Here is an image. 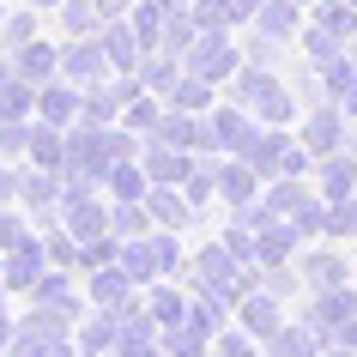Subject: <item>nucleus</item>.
Returning <instances> with one entry per match:
<instances>
[{"label": "nucleus", "mask_w": 357, "mask_h": 357, "mask_svg": "<svg viewBox=\"0 0 357 357\" xmlns=\"http://www.w3.org/2000/svg\"><path fill=\"white\" fill-rule=\"evenodd\" d=\"M230 103H243L261 128H279V121H291V91H284L279 79L266 73V67H236V79H230Z\"/></svg>", "instance_id": "obj_1"}, {"label": "nucleus", "mask_w": 357, "mask_h": 357, "mask_svg": "<svg viewBox=\"0 0 357 357\" xmlns=\"http://www.w3.org/2000/svg\"><path fill=\"white\" fill-rule=\"evenodd\" d=\"M243 158L255 164L261 182H279V176H303V169H309V146L284 139L279 128H261V133H255V146H248Z\"/></svg>", "instance_id": "obj_2"}, {"label": "nucleus", "mask_w": 357, "mask_h": 357, "mask_svg": "<svg viewBox=\"0 0 357 357\" xmlns=\"http://www.w3.org/2000/svg\"><path fill=\"white\" fill-rule=\"evenodd\" d=\"M182 67H188L194 79H206V85H225V79H236L243 55L230 49V37H225V31H200V37L188 43V55H182Z\"/></svg>", "instance_id": "obj_3"}, {"label": "nucleus", "mask_w": 357, "mask_h": 357, "mask_svg": "<svg viewBox=\"0 0 357 357\" xmlns=\"http://www.w3.org/2000/svg\"><path fill=\"white\" fill-rule=\"evenodd\" d=\"M61 79H73L79 91H85V85L115 79L109 55H103V37H73V43H67V49H61Z\"/></svg>", "instance_id": "obj_4"}, {"label": "nucleus", "mask_w": 357, "mask_h": 357, "mask_svg": "<svg viewBox=\"0 0 357 357\" xmlns=\"http://www.w3.org/2000/svg\"><path fill=\"white\" fill-rule=\"evenodd\" d=\"M85 297H91V309L121 315V309L139 297V284L128 279V266H121V261H109V266H97V273H85Z\"/></svg>", "instance_id": "obj_5"}, {"label": "nucleus", "mask_w": 357, "mask_h": 357, "mask_svg": "<svg viewBox=\"0 0 357 357\" xmlns=\"http://www.w3.org/2000/svg\"><path fill=\"white\" fill-rule=\"evenodd\" d=\"M43 273H49V248H43V230H37L24 248H13V255H6V273H0V284H6L13 297H31Z\"/></svg>", "instance_id": "obj_6"}, {"label": "nucleus", "mask_w": 357, "mask_h": 357, "mask_svg": "<svg viewBox=\"0 0 357 357\" xmlns=\"http://www.w3.org/2000/svg\"><path fill=\"white\" fill-rule=\"evenodd\" d=\"M212 133H218V151H236V158H243V151L255 146L261 121H255L243 103H212Z\"/></svg>", "instance_id": "obj_7"}, {"label": "nucleus", "mask_w": 357, "mask_h": 357, "mask_svg": "<svg viewBox=\"0 0 357 357\" xmlns=\"http://www.w3.org/2000/svg\"><path fill=\"white\" fill-rule=\"evenodd\" d=\"M79 103H85V91H79L73 79H49L37 91V121H49V128H79Z\"/></svg>", "instance_id": "obj_8"}, {"label": "nucleus", "mask_w": 357, "mask_h": 357, "mask_svg": "<svg viewBox=\"0 0 357 357\" xmlns=\"http://www.w3.org/2000/svg\"><path fill=\"white\" fill-rule=\"evenodd\" d=\"M31 303H49V309H61V315H73V321L91 309V297H79V284L67 279V266H49L37 279V291H31Z\"/></svg>", "instance_id": "obj_9"}, {"label": "nucleus", "mask_w": 357, "mask_h": 357, "mask_svg": "<svg viewBox=\"0 0 357 357\" xmlns=\"http://www.w3.org/2000/svg\"><path fill=\"white\" fill-rule=\"evenodd\" d=\"M146 212H151V225H158V230H182V225H188V212H194V200L176 188V182H151V188H146Z\"/></svg>", "instance_id": "obj_10"}, {"label": "nucleus", "mask_w": 357, "mask_h": 357, "mask_svg": "<svg viewBox=\"0 0 357 357\" xmlns=\"http://www.w3.org/2000/svg\"><path fill=\"white\" fill-rule=\"evenodd\" d=\"M236 327H248V333H255V339L266 345V339H273V333L284 327V315H279V297H273V291H248V297L236 303Z\"/></svg>", "instance_id": "obj_11"}, {"label": "nucleus", "mask_w": 357, "mask_h": 357, "mask_svg": "<svg viewBox=\"0 0 357 357\" xmlns=\"http://www.w3.org/2000/svg\"><path fill=\"white\" fill-rule=\"evenodd\" d=\"M261 176H255V164L248 158H230V164H218V200H230V206H248V200H261Z\"/></svg>", "instance_id": "obj_12"}, {"label": "nucleus", "mask_w": 357, "mask_h": 357, "mask_svg": "<svg viewBox=\"0 0 357 357\" xmlns=\"http://www.w3.org/2000/svg\"><path fill=\"white\" fill-rule=\"evenodd\" d=\"M24 164H37V169H61V176H67V128L31 121V151H24Z\"/></svg>", "instance_id": "obj_13"}, {"label": "nucleus", "mask_w": 357, "mask_h": 357, "mask_svg": "<svg viewBox=\"0 0 357 357\" xmlns=\"http://www.w3.org/2000/svg\"><path fill=\"white\" fill-rule=\"evenodd\" d=\"M13 67H19V79H31V85H49V79H61V49L55 43H24V49H13Z\"/></svg>", "instance_id": "obj_14"}, {"label": "nucleus", "mask_w": 357, "mask_h": 357, "mask_svg": "<svg viewBox=\"0 0 357 357\" xmlns=\"http://www.w3.org/2000/svg\"><path fill=\"white\" fill-rule=\"evenodd\" d=\"M321 333H327V327H315V321H291V327H279L266 345H273V357H321Z\"/></svg>", "instance_id": "obj_15"}, {"label": "nucleus", "mask_w": 357, "mask_h": 357, "mask_svg": "<svg viewBox=\"0 0 357 357\" xmlns=\"http://www.w3.org/2000/svg\"><path fill=\"white\" fill-rule=\"evenodd\" d=\"M146 315L158 321V327H182V321H188V297H182V291H176V284H146Z\"/></svg>", "instance_id": "obj_16"}, {"label": "nucleus", "mask_w": 357, "mask_h": 357, "mask_svg": "<svg viewBox=\"0 0 357 357\" xmlns=\"http://www.w3.org/2000/svg\"><path fill=\"white\" fill-rule=\"evenodd\" d=\"M212 91H218V85H206V79H194L188 67H182V79L164 91V103L169 109H188V115H212Z\"/></svg>", "instance_id": "obj_17"}, {"label": "nucleus", "mask_w": 357, "mask_h": 357, "mask_svg": "<svg viewBox=\"0 0 357 357\" xmlns=\"http://www.w3.org/2000/svg\"><path fill=\"white\" fill-rule=\"evenodd\" d=\"M146 188H151V176H146V164H139V158H121V164L109 169V182H103V194H109V200H146Z\"/></svg>", "instance_id": "obj_18"}, {"label": "nucleus", "mask_w": 357, "mask_h": 357, "mask_svg": "<svg viewBox=\"0 0 357 357\" xmlns=\"http://www.w3.org/2000/svg\"><path fill=\"white\" fill-rule=\"evenodd\" d=\"M109 230L121 236V243H139V236H151V212H146V200H115L109 206Z\"/></svg>", "instance_id": "obj_19"}, {"label": "nucleus", "mask_w": 357, "mask_h": 357, "mask_svg": "<svg viewBox=\"0 0 357 357\" xmlns=\"http://www.w3.org/2000/svg\"><path fill=\"white\" fill-rule=\"evenodd\" d=\"M303 146H309V158H333V151H339V115H333V103L309 115V128H303Z\"/></svg>", "instance_id": "obj_20"}, {"label": "nucleus", "mask_w": 357, "mask_h": 357, "mask_svg": "<svg viewBox=\"0 0 357 357\" xmlns=\"http://www.w3.org/2000/svg\"><path fill=\"white\" fill-rule=\"evenodd\" d=\"M351 315H357L351 291H333V284H321V291H315V327H345Z\"/></svg>", "instance_id": "obj_21"}, {"label": "nucleus", "mask_w": 357, "mask_h": 357, "mask_svg": "<svg viewBox=\"0 0 357 357\" xmlns=\"http://www.w3.org/2000/svg\"><path fill=\"white\" fill-rule=\"evenodd\" d=\"M0 121H37V85L31 79L0 85Z\"/></svg>", "instance_id": "obj_22"}, {"label": "nucleus", "mask_w": 357, "mask_h": 357, "mask_svg": "<svg viewBox=\"0 0 357 357\" xmlns=\"http://www.w3.org/2000/svg\"><path fill=\"white\" fill-rule=\"evenodd\" d=\"M164 121V97L158 91H139V97H128V109H121V128H133L139 139H146L151 128Z\"/></svg>", "instance_id": "obj_23"}, {"label": "nucleus", "mask_w": 357, "mask_h": 357, "mask_svg": "<svg viewBox=\"0 0 357 357\" xmlns=\"http://www.w3.org/2000/svg\"><path fill=\"white\" fill-rule=\"evenodd\" d=\"M339 194H357V158H327L321 164V200H339Z\"/></svg>", "instance_id": "obj_24"}, {"label": "nucleus", "mask_w": 357, "mask_h": 357, "mask_svg": "<svg viewBox=\"0 0 357 357\" xmlns=\"http://www.w3.org/2000/svg\"><path fill=\"white\" fill-rule=\"evenodd\" d=\"M61 24H67V37H97L103 31V13H97V0H67V6H55Z\"/></svg>", "instance_id": "obj_25"}, {"label": "nucleus", "mask_w": 357, "mask_h": 357, "mask_svg": "<svg viewBox=\"0 0 357 357\" xmlns=\"http://www.w3.org/2000/svg\"><path fill=\"white\" fill-rule=\"evenodd\" d=\"M164 351L169 357H212V339L182 321V327H164Z\"/></svg>", "instance_id": "obj_26"}, {"label": "nucleus", "mask_w": 357, "mask_h": 357, "mask_svg": "<svg viewBox=\"0 0 357 357\" xmlns=\"http://www.w3.org/2000/svg\"><path fill=\"white\" fill-rule=\"evenodd\" d=\"M37 236V225H31V212L19 206H0V255H13V248H24Z\"/></svg>", "instance_id": "obj_27"}, {"label": "nucleus", "mask_w": 357, "mask_h": 357, "mask_svg": "<svg viewBox=\"0 0 357 357\" xmlns=\"http://www.w3.org/2000/svg\"><path fill=\"white\" fill-rule=\"evenodd\" d=\"M327 236H357V194L327 200Z\"/></svg>", "instance_id": "obj_28"}, {"label": "nucleus", "mask_w": 357, "mask_h": 357, "mask_svg": "<svg viewBox=\"0 0 357 357\" xmlns=\"http://www.w3.org/2000/svg\"><path fill=\"white\" fill-rule=\"evenodd\" d=\"M188 13H194V24H200V31H225V24L236 19V0H194Z\"/></svg>", "instance_id": "obj_29"}, {"label": "nucleus", "mask_w": 357, "mask_h": 357, "mask_svg": "<svg viewBox=\"0 0 357 357\" xmlns=\"http://www.w3.org/2000/svg\"><path fill=\"white\" fill-rule=\"evenodd\" d=\"M146 243H151V261H158V273L169 279V273L182 266V243H176V230H151Z\"/></svg>", "instance_id": "obj_30"}, {"label": "nucleus", "mask_w": 357, "mask_h": 357, "mask_svg": "<svg viewBox=\"0 0 357 357\" xmlns=\"http://www.w3.org/2000/svg\"><path fill=\"white\" fill-rule=\"evenodd\" d=\"M261 31H266V37H291V31H297L291 0H266V6H261Z\"/></svg>", "instance_id": "obj_31"}, {"label": "nucleus", "mask_w": 357, "mask_h": 357, "mask_svg": "<svg viewBox=\"0 0 357 357\" xmlns=\"http://www.w3.org/2000/svg\"><path fill=\"white\" fill-rule=\"evenodd\" d=\"M24 43H37V19H31V13H13V19L0 24V49L13 55V49H24Z\"/></svg>", "instance_id": "obj_32"}, {"label": "nucleus", "mask_w": 357, "mask_h": 357, "mask_svg": "<svg viewBox=\"0 0 357 357\" xmlns=\"http://www.w3.org/2000/svg\"><path fill=\"white\" fill-rule=\"evenodd\" d=\"M212 357H255V333L248 327H225L212 339Z\"/></svg>", "instance_id": "obj_33"}, {"label": "nucleus", "mask_w": 357, "mask_h": 357, "mask_svg": "<svg viewBox=\"0 0 357 357\" xmlns=\"http://www.w3.org/2000/svg\"><path fill=\"white\" fill-rule=\"evenodd\" d=\"M24 151H31V121H0V158L19 164Z\"/></svg>", "instance_id": "obj_34"}, {"label": "nucleus", "mask_w": 357, "mask_h": 357, "mask_svg": "<svg viewBox=\"0 0 357 357\" xmlns=\"http://www.w3.org/2000/svg\"><path fill=\"white\" fill-rule=\"evenodd\" d=\"M345 6H351V0H327V6L315 13L327 37H351V13H345Z\"/></svg>", "instance_id": "obj_35"}, {"label": "nucleus", "mask_w": 357, "mask_h": 357, "mask_svg": "<svg viewBox=\"0 0 357 357\" xmlns=\"http://www.w3.org/2000/svg\"><path fill=\"white\" fill-rule=\"evenodd\" d=\"M49 351H55V339H43V333H24V327H19V333H13V345H6L0 357H49Z\"/></svg>", "instance_id": "obj_36"}, {"label": "nucleus", "mask_w": 357, "mask_h": 357, "mask_svg": "<svg viewBox=\"0 0 357 357\" xmlns=\"http://www.w3.org/2000/svg\"><path fill=\"white\" fill-rule=\"evenodd\" d=\"M0 206H19V164L0 158Z\"/></svg>", "instance_id": "obj_37"}, {"label": "nucleus", "mask_w": 357, "mask_h": 357, "mask_svg": "<svg viewBox=\"0 0 357 357\" xmlns=\"http://www.w3.org/2000/svg\"><path fill=\"white\" fill-rule=\"evenodd\" d=\"M97 13H103V24H109V19H128L133 0H97Z\"/></svg>", "instance_id": "obj_38"}, {"label": "nucleus", "mask_w": 357, "mask_h": 357, "mask_svg": "<svg viewBox=\"0 0 357 357\" xmlns=\"http://www.w3.org/2000/svg\"><path fill=\"white\" fill-rule=\"evenodd\" d=\"M13 79H19V67H13V55L0 49V85H13Z\"/></svg>", "instance_id": "obj_39"}, {"label": "nucleus", "mask_w": 357, "mask_h": 357, "mask_svg": "<svg viewBox=\"0 0 357 357\" xmlns=\"http://www.w3.org/2000/svg\"><path fill=\"white\" fill-rule=\"evenodd\" d=\"M266 0H236V13H261Z\"/></svg>", "instance_id": "obj_40"}, {"label": "nucleus", "mask_w": 357, "mask_h": 357, "mask_svg": "<svg viewBox=\"0 0 357 357\" xmlns=\"http://www.w3.org/2000/svg\"><path fill=\"white\" fill-rule=\"evenodd\" d=\"M37 6H67V0H37Z\"/></svg>", "instance_id": "obj_41"}, {"label": "nucleus", "mask_w": 357, "mask_h": 357, "mask_svg": "<svg viewBox=\"0 0 357 357\" xmlns=\"http://www.w3.org/2000/svg\"><path fill=\"white\" fill-rule=\"evenodd\" d=\"M0 24H6V13H0Z\"/></svg>", "instance_id": "obj_42"}, {"label": "nucleus", "mask_w": 357, "mask_h": 357, "mask_svg": "<svg viewBox=\"0 0 357 357\" xmlns=\"http://www.w3.org/2000/svg\"><path fill=\"white\" fill-rule=\"evenodd\" d=\"M351 6H357V0H351Z\"/></svg>", "instance_id": "obj_43"}]
</instances>
